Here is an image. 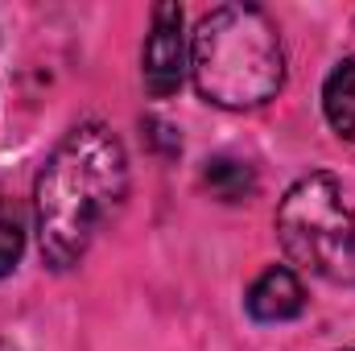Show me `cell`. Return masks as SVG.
I'll return each instance as SVG.
<instances>
[{"label":"cell","mask_w":355,"mask_h":351,"mask_svg":"<svg viewBox=\"0 0 355 351\" xmlns=\"http://www.w3.org/2000/svg\"><path fill=\"white\" fill-rule=\"evenodd\" d=\"M244 310H248V318H257V323H289V318H297V314L306 310V289H302L297 273L285 268V264L265 268V273L248 285Z\"/></svg>","instance_id":"obj_5"},{"label":"cell","mask_w":355,"mask_h":351,"mask_svg":"<svg viewBox=\"0 0 355 351\" xmlns=\"http://www.w3.org/2000/svg\"><path fill=\"white\" fill-rule=\"evenodd\" d=\"M190 75L207 103L248 112L285 83L281 33L257 4H219L190 33Z\"/></svg>","instance_id":"obj_2"},{"label":"cell","mask_w":355,"mask_h":351,"mask_svg":"<svg viewBox=\"0 0 355 351\" xmlns=\"http://www.w3.org/2000/svg\"><path fill=\"white\" fill-rule=\"evenodd\" d=\"M322 116L343 141H355V54L335 62V71L327 75V83H322Z\"/></svg>","instance_id":"obj_6"},{"label":"cell","mask_w":355,"mask_h":351,"mask_svg":"<svg viewBox=\"0 0 355 351\" xmlns=\"http://www.w3.org/2000/svg\"><path fill=\"white\" fill-rule=\"evenodd\" d=\"M21 252H25V232L17 223V215L0 207V277H8L17 268Z\"/></svg>","instance_id":"obj_8"},{"label":"cell","mask_w":355,"mask_h":351,"mask_svg":"<svg viewBox=\"0 0 355 351\" xmlns=\"http://www.w3.org/2000/svg\"><path fill=\"white\" fill-rule=\"evenodd\" d=\"M128 194L124 141L103 120H79L33 182L37 248L50 268H75Z\"/></svg>","instance_id":"obj_1"},{"label":"cell","mask_w":355,"mask_h":351,"mask_svg":"<svg viewBox=\"0 0 355 351\" xmlns=\"http://www.w3.org/2000/svg\"><path fill=\"white\" fill-rule=\"evenodd\" d=\"M202 186L219 198V203H244L257 190V170L240 157H215L202 170Z\"/></svg>","instance_id":"obj_7"},{"label":"cell","mask_w":355,"mask_h":351,"mask_svg":"<svg viewBox=\"0 0 355 351\" xmlns=\"http://www.w3.org/2000/svg\"><path fill=\"white\" fill-rule=\"evenodd\" d=\"M347 351H355V348H347Z\"/></svg>","instance_id":"obj_10"},{"label":"cell","mask_w":355,"mask_h":351,"mask_svg":"<svg viewBox=\"0 0 355 351\" xmlns=\"http://www.w3.org/2000/svg\"><path fill=\"white\" fill-rule=\"evenodd\" d=\"M186 71H190V50H186V33H182V8L178 4H157L145 50H141L145 91L153 99H170L182 87Z\"/></svg>","instance_id":"obj_4"},{"label":"cell","mask_w":355,"mask_h":351,"mask_svg":"<svg viewBox=\"0 0 355 351\" xmlns=\"http://www.w3.org/2000/svg\"><path fill=\"white\" fill-rule=\"evenodd\" d=\"M272 228L297 268L331 285H355V215L331 174L314 170L297 178L285 190Z\"/></svg>","instance_id":"obj_3"},{"label":"cell","mask_w":355,"mask_h":351,"mask_svg":"<svg viewBox=\"0 0 355 351\" xmlns=\"http://www.w3.org/2000/svg\"><path fill=\"white\" fill-rule=\"evenodd\" d=\"M0 351H12V348H8V343H0Z\"/></svg>","instance_id":"obj_9"}]
</instances>
